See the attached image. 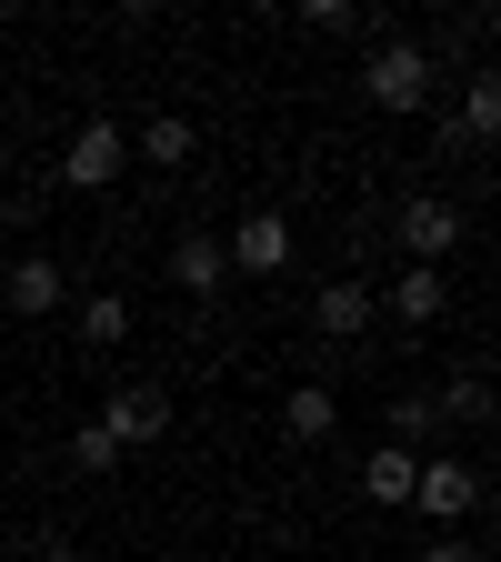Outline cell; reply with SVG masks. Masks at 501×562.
Returning <instances> with one entry per match:
<instances>
[{
    "label": "cell",
    "mask_w": 501,
    "mask_h": 562,
    "mask_svg": "<svg viewBox=\"0 0 501 562\" xmlns=\"http://www.w3.org/2000/svg\"><path fill=\"white\" fill-rule=\"evenodd\" d=\"M432 81H442V60H432V41H411V31L372 41V60H362V101L372 111H421Z\"/></svg>",
    "instance_id": "1"
},
{
    "label": "cell",
    "mask_w": 501,
    "mask_h": 562,
    "mask_svg": "<svg viewBox=\"0 0 501 562\" xmlns=\"http://www.w3.org/2000/svg\"><path fill=\"white\" fill-rule=\"evenodd\" d=\"M411 513L432 522V532L471 522V513H481V472H471L462 452H421V462H411Z\"/></svg>",
    "instance_id": "2"
},
{
    "label": "cell",
    "mask_w": 501,
    "mask_h": 562,
    "mask_svg": "<svg viewBox=\"0 0 501 562\" xmlns=\"http://www.w3.org/2000/svg\"><path fill=\"white\" fill-rule=\"evenodd\" d=\"M391 241H401V261H411V271H442V261L462 251V201L411 191V201L391 211Z\"/></svg>",
    "instance_id": "3"
},
{
    "label": "cell",
    "mask_w": 501,
    "mask_h": 562,
    "mask_svg": "<svg viewBox=\"0 0 501 562\" xmlns=\"http://www.w3.org/2000/svg\"><path fill=\"white\" fill-rule=\"evenodd\" d=\"M91 422H101L111 452H151V442L171 432V392H161V382H121V392H101Z\"/></svg>",
    "instance_id": "4"
},
{
    "label": "cell",
    "mask_w": 501,
    "mask_h": 562,
    "mask_svg": "<svg viewBox=\"0 0 501 562\" xmlns=\"http://www.w3.org/2000/svg\"><path fill=\"white\" fill-rule=\"evenodd\" d=\"M292 251H301V232L281 222V211H241V222L221 232V261L251 271V281H281V271H292Z\"/></svg>",
    "instance_id": "5"
},
{
    "label": "cell",
    "mask_w": 501,
    "mask_h": 562,
    "mask_svg": "<svg viewBox=\"0 0 501 562\" xmlns=\"http://www.w3.org/2000/svg\"><path fill=\"white\" fill-rule=\"evenodd\" d=\"M121 161H130L121 121H81V131H70V151H60V191H111Z\"/></svg>",
    "instance_id": "6"
},
{
    "label": "cell",
    "mask_w": 501,
    "mask_h": 562,
    "mask_svg": "<svg viewBox=\"0 0 501 562\" xmlns=\"http://www.w3.org/2000/svg\"><path fill=\"white\" fill-rule=\"evenodd\" d=\"M0 302H11L21 322H50V312H70V271L50 251H21L11 271H0Z\"/></svg>",
    "instance_id": "7"
},
{
    "label": "cell",
    "mask_w": 501,
    "mask_h": 562,
    "mask_svg": "<svg viewBox=\"0 0 501 562\" xmlns=\"http://www.w3.org/2000/svg\"><path fill=\"white\" fill-rule=\"evenodd\" d=\"M372 312H382V302H372V281H351V271L311 292V331H321V341H362Z\"/></svg>",
    "instance_id": "8"
},
{
    "label": "cell",
    "mask_w": 501,
    "mask_h": 562,
    "mask_svg": "<svg viewBox=\"0 0 501 562\" xmlns=\"http://www.w3.org/2000/svg\"><path fill=\"white\" fill-rule=\"evenodd\" d=\"M171 281H181L191 302H210V292H221V281H231V261H221V232H181V241H171Z\"/></svg>",
    "instance_id": "9"
},
{
    "label": "cell",
    "mask_w": 501,
    "mask_h": 562,
    "mask_svg": "<svg viewBox=\"0 0 501 562\" xmlns=\"http://www.w3.org/2000/svg\"><path fill=\"white\" fill-rule=\"evenodd\" d=\"M281 432H292V442H331L341 432V392L331 382H292V392H281Z\"/></svg>",
    "instance_id": "10"
},
{
    "label": "cell",
    "mask_w": 501,
    "mask_h": 562,
    "mask_svg": "<svg viewBox=\"0 0 501 562\" xmlns=\"http://www.w3.org/2000/svg\"><path fill=\"white\" fill-rule=\"evenodd\" d=\"M411 462H421V452H391V442L362 462V503H372V513H411Z\"/></svg>",
    "instance_id": "11"
},
{
    "label": "cell",
    "mask_w": 501,
    "mask_h": 562,
    "mask_svg": "<svg viewBox=\"0 0 501 562\" xmlns=\"http://www.w3.org/2000/svg\"><path fill=\"white\" fill-rule=\"evenodd\" d=\"M191 140H201V131H191L181 111H151V121H140V140H130V151H140V161H161V171H181V161H191Z\"/></svg>",
    "instance_id": "12"
},
{
    "label": "cell",
    "mask_w": 501,
    "mask_h": 562,
    "mask_svg": "<svg viewBox=\"0 0 501 562\" xmlns=\"http://www.w3.org/2000/svg\"><path fill=\"white\" fill-rule=\"evenodd\" d=\"M452 131L471 140V151L501 131V81H491V70H471V81H462V121H452Z\"/></svg>",
    "instance_id": "13"
},
{
    "label": "cell",
    "mask_w": 501,
    "mask_h": 562,
    "mask_svg": "<svg viewBox=\"0 0 501 562\" xmlns=\"http://www.w3.org/2000/svg\"><path fill=\"white\" fill-rule=\"evenodd\" d=\"M70 322H81V341H91V351L130 341V302H121V292H91V302H70Z\"/></svg>",
    "instance_id": "14"
},
{
    "label": "cell",
    "mask_w": 501,
    "mask_h": 562,
    "mask_svg": "<svg viewBox=\"0 0 501 562\" xmlns=\"http://www.w3.org/2000/svg\"><path fill=\"white\" fill-rule=\"evenodd\" d=\"M432 412H442V422H491V382H481V372H452V382L432 392Z\"/></svg>",
    "instance_id": "15"
},
{
    "label": "cell",
    "mask_w": 501,
    "mask_h": 562,
    "mask_svg": "<svg viewBox=\"0 0 501 562\" xmlns=\"http://www.w3.org/2000/svg\"><path fill=\"white\" fill-rule=\"evenodd\" d=\"M391 312L401 322H442V271H401L391 281Z\"/></svg>",
    "instance_id": "16"
},
{
    "label": "cell",
    "mask_w": 501,
    "mask_h": 562,
    "mask_svg": "<svg viewBox=\"0 0 501 562\" xmlns=\"http://www.w3.org/2000/svg\"><path fill=\"white\" fill-rule=\"evenodd\" d=\"M442 432V412H432V392H411V402H391V452H421Z\"/></svg>",
    "instance_id": "17"
},
{
    "label": "cell",
    "mask_w": 501,
    "mask_h": 562,
    "mask_svg": "<svg viewBox=\"0 0 501 562\" xmlns=\"http://www.w3.org/2000/svg\"><path fill=\"white\" fill-rule=\"evenodd\" d=\"M70 472H81V482H111V472H121V452L101 442V422H81V432H70Z\"/></svg>",
    "instance_id": "18"
},
{
    "label": "cell",
    "mask_w": 501,
    "mask_h": 562,
    "mask_svg": "<svg viewBox=\"0 0 501 562\" xmlns=\"http://www.w3.org/2000/svg\"><path fill=\"white\" fill-rule=\"evenodd\" d=\"M411 562H481V552H471L462 532H432V552H411Z\"/></svg>",
    "instance_id": "19"
},
{
    "label": "cell",
    "mask_w": 501,
    "mask_h": 562,
    "mask_svg": "<svg viewBox=\"0 0 501 562\" xmlns=\"http://www.w3.org/2000/svg\"><path fill=\"white\" fill-rule=\"evenodd\" d=\"M21 562H81V552H70V542H31Z\"/></svg>",
    "instance_id": "20"
},
{
    "label": "cell",
    "mask_w": 501,
    "mask_h": 562,
    "mask_svg": "<svg viewBox=\"0 0 501 562\" xmlns=\"http://www.w3.org/2000/svg\"><path fill=\"white\" fill-rule=\"evenodd\" d=\"M0 232H11V181H0Z\"/></svg>",
    "instance_id": "21"
}]
</instances>
